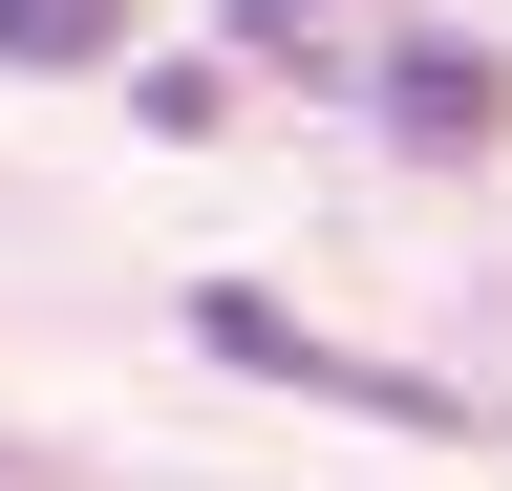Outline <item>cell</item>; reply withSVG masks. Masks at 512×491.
Masks as SVG:
<instances>
[{
  "mask_svg": "<svg viewBox=\"0 0 512 491\" xmlns=\"http://www.w3.org/2000/svg\"><path fill=\"white\" fill-rule=\"evenodd\" d=\"M384 129H406V150H491V129H512L491 43H384Z\"/></svg>",
  "mask_w": 512,
  "mask_h": 491,
  "instance_id": "1",
  "label": "cell"
},
{
  "mask_svg": "<svg viewBox=\"0 0 512 491\" xmlns=\"http://www.w3.org/2000/svg\"><path fill=\"white\" fill-rule=\"evenodd\" d=\"M192 342H214V363H256V385H342V406H406V385H384V363H342V342H299L278 299H235V278L192 299Z\"/></svg>",
  "mask_w": 512,
  "mask_h": 491,
  "instance_id": "2",
  "label": "cell"
},
{
  "mask_svg": "<svg viewBox=\"0 0 512 491\" xmlns=\"http://www.w3.org/2000/svg\"><path fill=\"white\" fill-rule=\"evenodd\" d=\"M0 65H128V0H0Z\"/></svg>",
  "mask_w": 512,
  "mask_h": 491,
  "instance_id": "3",
  "label": "cell"
},
{
  "mask_svg": "<svg viewBox=\"0 0 512 491\" xmlns=\"http://www.w3.org/2000/svg\"><path fill=\"white\" fill-rule=\"evenodd\" d=\"M235 22H256V43H278V22H342V0H235Z\"/></svg>",
  "mask_w": 512,
  "mask_h": 491,
  "instance_id": "4",
  "label": "cell"
}]
</instances>
